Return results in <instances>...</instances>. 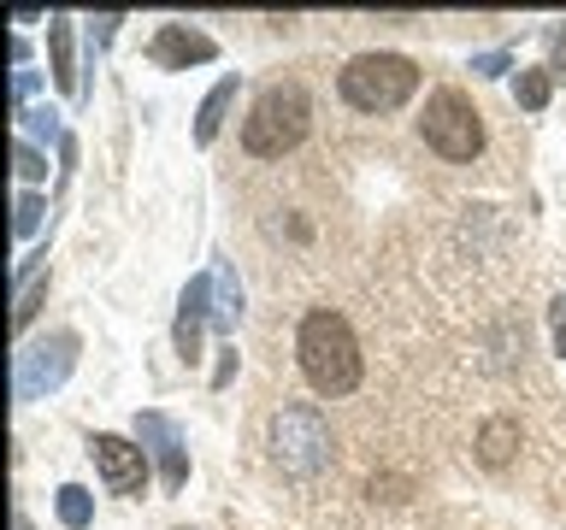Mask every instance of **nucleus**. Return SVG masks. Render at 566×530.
Segmentation results:
<instances>
[{"instance_id": "obj_1", "label": "nucleus", "mask_w": 566, "mask_h": 530, "mask_svg": "<svg viewBox=\"0 0 566 530\" xmlns=\"http://www.w3.org/2000/svg\"><path fill=\"white\" fill-rule=\"evenodd\" d=\"M295 360L318 395H348L360 383V342H354L343 312H307L295 336Z\"/></svg>"}, {"instance_id": "obj_2", "label": "nucleus", "mask_w": 566, "mask_h": 530, "mask_svg": "<svg viewBox=\"0 0 566 530\" xmlns=\"http://www.w3.org/2000/svg\"><path fill=\"white\" fill-rule=\"evenodd\" d=\"M307 88L301 83H272L265 95L254 100V113L242 124V148L254 159H283L290 148H301V136H307Z\"/></svg>"}, {"instance_id": "obj_3", "label": "nucleus", "mask_w": 566, "mask_h": 530, "mask_svg": "<svg viewBox=\"0 0 566 530\" xmlns=\"http://www.w3.org/2000/svg\"><path fill=\"white\" fill-rule=\"evenodd\" d=\"M419 88V65L407 53H360L343 65V100L354 113H396Z\"/></svg>"}, {"instance_id": "obj_4", "label": "nucleus", "mask_w": 566, "mask_h": 530, "mask_svg": "<svg viewBox=\"0 0 566 530\" xmlns=\"http://www.w3.org/2000/svg\"><path fill=\"white\" fill-rule=\"evenodd\" d=\"M272 459L290 477H318L331 466V424L313 406H283L272 418Z\"/></svg>"}, {"instance_id": "obj_5", "label": "nucleus", "mask_w": 566, "mask_h": 530, "mask_svg": "<svg viewBox=\"0 0 566 530\" xmlns=\"http://www.w3.org/2000/svg\"><path fill=\"white\" fill-rule=\"evenodd\" d=\"M424 141L442 153V159H472L484 148V124H478V106L460 95V88H437L424 100V118H419Z\"/></svg>"}, {"instance_id": "obj_6", "label": "nucleus", "mask_w": 566, "mask_h": 530, "mask_svg": "<svg viewBox=\"0 0 566 530\" xmlns=\"http://www.w3.org/2000/svg\"><path fill=\"white\" fill-rule=\"evenodd\" d=\"M71 365H77V336L71 330H53L42 342H30L18 353V371H12V389L18 401H42L48 389H60L71 378Z\"/></svg>"}, {"instance_id": "obj_7", "label": "nucleus", "mask_w": 566, "mask_h": 530, "mask_svg": "<svg viewBox=\"0 0 566 530\" xmlns=\"http://www.w3.org/2000/svg\"><path fill=\"white\" fill-rule=\"evenodd\" d=\"M88 454H95V466H101V484L113 489V495H136L142 484H148V454L130 448L124 436H95L88 442Z\"/></svg>"}, {"instance_id": "obj_8", "label": "nucleus", "mask_w": 566, "mask_h": 530, "mask_svg": "<svg viewBox=\"0 0 566 530\" xmlns=\"http://www.w3.org/2000/svg\"><path fill=\"white\" fill-rule=\"evenodd\" d=\"M136 431H142V448H154L166 489H184V484H189V459H184V436H177V424H171L166 413H142Z\"/></svg>"}, {"instance_id": "obj_9", "label": "nucleus", "mask_w": 566, "mask_h": 530, "mask_svg": "<svg viewBox=\"0 0 566 530\" xmlns=\"http://www.w3.org/2000/svg\"><path fill=\"white\" fill-rule=\"evenodd\" d=\"M212 53H219V47H212V35H195L189 24H166V30H159L154 42H148V60H154V65H166V71L207 65Z\"/></svg>"}, {"instance_id": "obj_10", "label": "nucleus", "mask_w": 566, "mask_h": 530, "mask_svg": "<svg viewBox=\"0 0 566 530\" xmlns=\"http://www.w3.org/2000/svg\"><path fill=\"white\" fill-rule=\"evenodd\" d=\"M212 318V277H195L184 300H177V353L184 360H201V330Z\"/></svg>"}, {"instance_id": "obj_11", "label": "nucleus", "mask_w": 566, "mask_h": 530, "mask_svg": "<svg viewBox=\"0 0 566 530\" xmlns=\"http://www.w3.org/2000/svg\"><path fill=\"white\" fill-rule=\"evenodd\" d=\"M212 325L219 330H237V312H242V289H237V272H230V265L219 259L212 265Z\"/></svg>"}, {"instance_id": "obj_12", "label": "nucleus", "mask_w": 566, "mask_h": 530, "mask_svg": "<svg viewBox=\"0 0 566 530\" xmlns=\"http://www.w3.org/2000/svg\"><path fill=\"white\" fill-rule=\"evenodd\" d=\"M230 100H237V77H224V83L201 100V118H195V141H212V136H219V124H224V113H230Z\"/></svg>"}, {"instance_id": "obj_13", "label": "nucleus", "mask_w": 566, "mask_h": 530, "mask_svg": "<svg viewBox=\"0 0 566 530\" xmlns=\"http://www.w3.org/2000/svg\"><path fill=\"white\" fill-rule=\"evenodd\" d=\"M48 42H53V83H60L65 95H77V65H71V18H53Z\"/></svg>"}, {"instance_id": "obj_14", "label": "nucleus", "mask_w": 566, "mask_h": 530, "mask_svg": "<svg viewBox=\"0 0 566 530\" xmlns=\"http://www.w3.org/2000/svg\"><path fill=\"white\" fill-rule=\"evenodd\" d=\"M42 295H48V272H24V277H18V307H12V325H18V330H24L30 318H35Z\"/></svg>"}, {"instance_id": "obj_15", "label": "nucleus", "mask_w": 566, "mask_h": 530, "mask_svg": "<svg viewBox=\"0 0 566 530\" xmlns=\"http://www.w3.org/2000/svg\"><path fill=\"white\" fill-rule=\"evenodd\" d=\"M478 454H484V466H502L513 454V418H490L484 436H478Z\"/></svg>"}, {"instance_id": "obj_16", "label": "nucleus", "mask_w": 566, "mask_h": 530, "mask_svg": "<svg viewBox=\"0 0 566 530\" xmlns=\"http://www.w3.org/2000/svg\"><path fill=\"white\" fill-rule=\"evenodd\" d=\"M88 519H95V501H88V489H83V484H65V489H60V524L83 530Z\"/></svg>"}, {"instance_id": "obj_17", "label": "nucleus", "mask_w": 566, "mask_h": 530, "mask_svg": "<svg viewBox=\"0 0 566 530\" xmlns=\"http://www.w3.org/2000/svg\"><path fill=\"white\" fill-rule=\"evenodd\" d=\"M42 194H18V206H12V230L18 236H35V224H42Z\"/></svg>"}, {"instance_id": "obj_18", "label": "nucleus", "mask_w": 566, "mask_h": 530, "mask_svg": "<svg viewBox=\"0 0 566 530\" xmlns=\"http://www.w3.org/2000/svg\"><path fill=\"white\" fill-rule=\"evenodd\" d=\"M520 106H548V71H520Z\"/></svg>"}, {"instance_id": "obj_19", "label": "nucleus", "mask_w": 566, "mask_h": 530, "mask_svg": "<svg viewBox=\"0 0 566 530\" xmlns=\"http://www.w3.org/2000/svg\"><path fill=\"white\" fill-rule=\"evenodd\" d=\"M18 118H24V130H35V136H60V124H53L60 113H53V106H24ZM60 141H65V136H60Z\"/></svg>"}, {"instance_id": "obj_20", "label": "nucleus", "mask_w": 566, "mask_h": 530, "mask_svg": "<svg viewBox=\"0 0 566 530\" xmlns=\"http://www.w3.org/2000/svg\"><path fill=\"white\" fill-rule=\"evenodd\" d=\"M12 166H18V177H30V183H35V177H48V166H42V153H35L30 141H18V148H12Z\"/></svg>"}, {"instance_id": "obj_21", "label": "nucleus", "mask_w": 566, "mask_h": 530, "mask_svg": "<svg viewBox=\"0 0 566 530\" xmlns=\"http://www.w3.org/2000/svg\"><path fill=\"white\" fill-rule=\"evenodd\" d=\"M548 330H555V348L566 353V295L555 300V307H548Z\"/></svg>"}, {"instance_id": "obj_22", "label": "nucleus", "mask_w": 566, "mask_h": 530, "mask_svg": "<svg viewBox=\"0 0 566 530\" xmlns=\"http://www.w3.org/2000/svg\"><path fill=\"white\" fill-rule=\"evenodd\" d=\"M30 95H35V71H18V77H12V106H18V113H24Z\"/></svg>"}, {"instance_id": "obj_23", "label": "nucleus", "mask_w": 566, "mask_h": 530, "mask_svg": "<svg viewBox=\"0 0 566 530\" xmlns=\"http://www.w3.org/2000/svg\"><path fill=\"white\" fill-rule=\"evenodd\" d=\"M472 71H484V77H502V71H507V53H478Z\"/></svg>"}, {"instance_id": "obj_24", "label": "nucleus", "mask_w": 566, "mask_h": 530, "mask_svg": "<svg viewBox=\"0 0 566 530\" xmlns=\"http://www.w3.org/2000/svg\"><path fill=\"white\" fill-rule=\"evenodd\" d=\"M12 530H30V519H24V512H18V519H12Z\"/></svg>"}]
</instances>
